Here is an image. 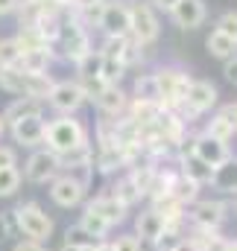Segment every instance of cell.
Returning <instances> with one entry per match:
<instances>
[{"mask_svg": "<svg viewBox=\"0 0 237 251\" xmlns=\"http://www.w3.org/2000/svg\"><path fill=\"white\" fill-rule=\"evenodd\" d=\"M44 140L50 143V152H56V155H67L70 149H76V146L85 143V128L76 123V120H70V117H64V120H53V123L47 126Z\"/></svg>", "mask_w": 237, "mask_h": 251, "instance_id": "6da1fadb", "label": "cell"}, {"mask_svg": "<svg viewBox=\"0 0 237 251\" xmlns=\"http://www.w3.org/2000/svg\"><path fill=\"white\" fill-rule=\"evenodd\" d=\"M15 219H18L21 231H24L30 240H35V243H47V240L53 237V219H50L35 201L21 204V207L15 210Z\"/></svg>", "mask_w": 237, "mask_h": 251, "instance_id": "7a4b0ae2", "label": "cell"}, {"mask_svg": "<svg viewBox=\"0 0 237 251\" xmlns=\"http://www.w3.org/2000/svg\"><path fill=\"white\" fill-rule=\"evenodd\" d=\"M152 76H155V88H158V100H161V102H167V105L184 102L187 88H190V79H187L181 70L164 67V70H158V73H152Z\"/></svg>", "mask_w": 237, "mask_h": 251, "instance_id": "3957f363", "label": "cell"}, {"mask_svg": "<svg viewBox=\"0 0 237 251\" xmlns=\"http://www.w3.org/2000/svg\"><path fill=\"white\" fill-rule=\"evenodd\" d=\"M129 15H132V35H135L138 44H149V41L158 38V18H155L152 6L135 3L129 9Z\"/></svg>", "mask_w": 237, "mask_h": 251, "instance_id": "277c9868", "label": "cell"}, {"mask_svg": "<svg viewBox=\"0 0 237 251\" xmlns=\"http://www.w3.org/2000/svg\"><path fill=\"white\" fill-rule=\"evenodd\" d=\"M100 26L106 29L109 38H126V35L132 32V15H129V6H123V3H106L103 18H100Z\"/></svg>", "mask_w": 237, "mask_h": 251, "instance_id": "5b68a950", "label": "cell"}, {"mask_svg": "<svg viewBox=\"0 0 237 251\" xmlns=\"http://www.w3.org/2000/svg\"><path fill=\"white\" fill-rule=\"evenodd\" d=\"M85 91H82V85L79 82H56L53 85V91H50V105L56 108V111H76L82 102H85Z\"/></svg>", "mask_w": 237, "mask_h": 251, "instance_id": "8992f818", "label": "cell"}, {"mask_svg": "<svg viewBox=\"0 0 237 251\" xmlns=\"http://www.w3.org/2000/svg\"><path fill=\"white\" fill-rule=\"evenodd\" d=\"M193 155L199 158V161H205L211 170H217V167H223L226 161H232V152H229V146L223 143V140H214V137H199L196 140V146H193Z\"/></svg>", "mask_w": 237, "mask_h": 251, "instance_id": "52a82bcc", "label": "cell"}, {"mask_svg": "<svg viewBox=\"0 0 237 251\" xmlns=\"http://www.w3.org/2000/svg\"><path fill=\"white\" fill-rule=\"evenodd\" d=\"M56 170H59V155H56V152H35V155L27 161L24 176H27L30 181H35V184H41V181L53 178Z\"/></svg>", "mask_w": 237, "mask_h": 251, "instance_id": "ba28073f", "label": "cell"}, {"mask_svg": "<svg viewBox=\"0 0 237 251\" xmlns=\"http://www.w3.org/2000/svg\"><path fill=\"white\" fill-rule=\"evenodd\" d=\"M217 102V88L211 85V82H190V88H187V97H184V105L193 111V114H202V111H208L211 105Z\"/></svg>", "mask_w": 237, "mask_h": 251, "instance_id": "9c48e42d", "label": "cell"}, {"mask_svg": "<svg viewBox=\"0 0 237 251\" xmlns=\"http://www.w3.org/2000/svg\"><path fill=\"white\" fill-rule=\"evenodd\" d=\"M170 15L181 29H193L205 21V0H178L170 9Z\"/></svg>", "mask_w": 237, "mask_h": 251, "instance_id": "30bf717a", "label": "cell"}, {"mask_svg": "<svg viewBox=\"0 0 237 251\" xmlns=\"http://www.w3.org/2000/svg\"><path fill=\"white\" fill-rule=\"evenodd\" d=\"M12 134L24 146H38L44 140V134H47V123L41 117H24V120L12 123Z\"/></svg>", "mask_w": 237, "mask_h": 251, "instance_id": "8fae6325", "label": "cell"}, {"mask_svg": "<svg viewBox=\"0 0 237 251\" xmlns=\"http://www.w3.org/2000/svg\"><path fill=\"white\" fill-rule=\"evenodd\" d=\"M53 201L61 204V207H73V204H79L82 201V193H85V184L82 181H76V178H70V176H64L59 181H53Z\"/></svg>", "mask_w": 237, "mask_h": 251, "instance_id": "7c38bea8", "label": "cell"}, {"mask_svg": "<svg viewBox=\"0 0 237 251\" xmlns=\"http://www.w3.org/2000/svg\"><path fill=\"white\" fill-rule=\"evenodd\" d=\"M59 38H64V53H67V59H73L76 64L82 62L85 56H91L88 35H85L79 26H67V29H61Z\"/></svg>", "mask_w": 237, "mask_h": 251, "instance_id": "4fadbf2b", "label": "cell"}, {"mask_svg": "<svg viewBox=\"0 0 237 251\" xmlns=\"http://www.w3.org/2000/svg\"><path fill=\"white\" fill-rule=\"evenodd\" d=\"M164 231H167V219L161 210H147L138 216V234L144 240H158Z\"/></svg>", "mask_w": 237, "mask_h": 251, "instance_id": "5bb4252c", "label": "cell"}, {"mask_svg": "<svg viewBox=\"0 0 237 251\" xmlns=\"http://www.w3.org/2000/svg\"><path fill=\"white\" fill-rule=\"evenodd\" d=\"M24 117H41V102L32 100V97H21V100H15V102L6 108V114H3V120H9V123H18V120H24Z\"/></svg>", "mask_w": 237, "mask_h": 251, "instance_id": "9a60e30c", "label": "cell"}, {"mask_svg": "<svg viewBox=\"0 0 237 251\" xmlns=\"http://www.w3.org/2000/svg\"><path fill=\"white\" fill-rule=\"evenodd\" d=\"M193 222L199 228H205V231L217 228L223 222V204H217V201H199L196 210H193Z\"/></svg>", "mask_w": 237, "mask_h": 251, "instance_id": "2e32d148", "label": "cell"}, {"mask_svg": "<svg viewBox=\"0 0 237 251\" xmlns=\"http://www.w3.org/2000/svg\"><path fill=\"white\" fill-rule=\"evenodd\" d=\"M88 210H94V213H100L109 225H115L123 219V213H126V207L120 204L115 196H100V199H94L91 204H88Z\"/></svg>", "mask_w": 237, "mask_h": 251, "instance_id": "e0dca14e", "label": "cell"}, {"mask_svg": "<svg viewBox=\"0 0 237 251\" xmlns=\"http://www.w3.org/2000/svg\"><path fill=\"white\" fill-rule=\"evenodd\" d=\"M205 47H208V53L211 56H217V59H232L237 50V41H232L229 35H223V32H211L208 35V41H205Z\"/></svg>", "mask_w": 237, "mask_h": 251, "instance_id": "ac0fdd59", "label": "cell"}, {"mask_svg": "<svg viewBox=\"0 0 237 251\" xmlns=\"http://www.w3.org/2000/svg\"><path fill=\"white\" fill-rule=\"evenodd\" d=\"M97 102H100V108H103L106 114H120V111H123V105H126V97H123V91H120V88L106 85V88L97 94Z\"/></svg>", "mask_w": 237, "mask_h": 251, "instance_id": "d6986e66", "label": "cell"}, {"mask_svg": "<svg viewBox=\"0 0 237 251\" xmlns=\"http://www.w3.org/2000/svg\"><path fill=\"white\" fill-rule=\"evenodd\" d=\"M184 178H190L193 184H208V181H214V170L205 161H199L196 155H190L184 161Z\"/></svg>", "mask_w": 237, "mask_h": 251, "instance_id": "ffe728a7", "label": "cell"}, {"mask_svg": "<svg viewBox=\"0 0 237 251\" xmlns=\"http://www.w3.org/2000/svg\"><path fill=\"white\" fill-rule=\"evenodd\" d=\"M47 64H50V50H32V53L21 56L18 70H24V73H44Z\"/></svg>", "mask_w": 237, "mask_h": 251, "instance_id": "44dd1931", "label": "cell"}, {"mask_svg": "<svg viewBox=\"0 0 237 251\" xmlns=\"http://www.w3.org/2000/svg\"><path fill=\"white\" fill-rule=\"evenodd\" d=\"M126 70V62L123 59H112V56H100V79L106 85H118L120 76Z\"/></svg>", "mask_w": 237, "mask_h": 251, "instance_id": "7402d4cb", "label": "cell"}, {"mask_svg": "<svg viewBox=\"0 0 237 251\" xmlns=\"http://www.w3.org/2000/svg\"><path fill=\"white\" fill-rule=\"evenodd\" d=\"M214 184L226 193H232L237 187V161H226L223 167L214 170Z\"/></svg>", "mask_w": 237, "mask_h": 251, "instance_id": "603a6c76", "label": "cell"}, {"mask_svg": "<svg viewBox=\"0 0 237 251\" xmlns=\"http://www.w3.org/2000/svg\"><path fill=\"white\" fill-rule=\"evenodd\" d=\"M235 131H237L235 123H232L226 114H217V117L208 123V137H214V140H223V143H226L229 137H235Z\"/></svg>", "mask_w": 237, "mask_h": 251, "instance_id": "cb8c5ba5", "label": "cell"}, {"mask_svg": "<svg viewBox=\"0 0 237 251\" xmlns=\"http://www.w3.org/2000/svg\"><path fill=\"white\" fill-rule=\"evenodd\" d=\"M141 193H144V190L135 184V178H123L118 187H115V199H118L123 207H129L132 201H138V199H141Z\"/></svg>", "mask_w": 237, "mask_h": 251, "instance_id": "d4e9b609", "label": "cell"}, {"mask_svg": "<svg viewBox=\"0 0 237 251\" xmlns=\"http://www.w3.org/2000/svg\"><path fill=\"white\" fill-rule=\"evenodd\" d=\"M0 88L24 94V70H18V67H0Z\"/></svg>", "mask_w": 237, "mask_h": 251, "instance_id": "484cf974", "label": "cell"}, {"mask_svg": "<svg viewBox=\"0 0 237 251\" xmlns=\"http://www.w3.org/2000/svg\"><path fill=\"white\" fill-rule=\"evenodd\" d=\"M67 246L79 251H94V237L82 225H76V228H67Z\"/></svg>", "mask_w": 237, "mask_h": 251, "instance_id": "4316f807", "label": "cell"}, {"mask_svg": "<svg viewBox=\"0 0 237 251\" xmlns=\"http://www.w3.org/2000/svg\"><path fill=\"white\" fill-rule=\"evenodd\" d=\"M79 225H82V228H85V231H88V234H91L94 240H97V237H103V234L109 231V222H106V219H103L100 213H94V210H85V213H82V222H79Z\"/></svg>", "mask_w": 237, "mask_h": 251, "instance_id": "83f0119b", "label": "cell"}, {"mask_svg": "<svg viewBox=\"0 0 237 251\" xmlns=\"http://www.w3.org/2000/svg\"><path fill=\"white\" fill-rule=\"evenodd\" d=\"M21 64V50L15 44V38H3L0 41V67H18Z\"/></svg>", "mask_w": 237, "mask_h": 251, "instance_id": "f1b7e54d", "label": "cell"}, {"mask_svg": "<svg viewBox=\"0 0 237 251\" xmlns=\"http://www.w3.org/2000/svg\"><path fill=\"white\" fill-rule=\"evenodd\" d=\"M135 91H138V100H147V102H158V88H155V76H144L135 82Z\"/></svg>", "mask_w": 237, "mask_h": 251, "instance_id": "f546056e", "label": "cell"}, {"mask_svg": "<svg viewBox=\"0 0 237 251\" xmlns=\"http://www.w3.org/2000/svg\"><path fill=\"white\" fill-rule=\"evenodd\" d=\"M18 187H21V173L15 167L0 170V196H12Z\"/></svg>", "mask_w": 237, "mask_h": 251, "instance_id": "4dcf8cb0", "label": "cell"}, {"mask_svg": "<svg viewBox=\"0 0 237 251\" xmlns=\"http://www.w3.org/2000/svg\"><path fill=\"white\" fill-rule=\"evenodd\" d=\"M217 32L229 35L232 41H237V12H226L220 21H217Z\"/></svg>", "mask_w": 237, "mask_h": 251, "instance_id": "1f68e13d", "label": "cell"}, {"mask_svg": "<svg viewBox=\"0 0 237 251\" xmlns=\"http://www.w3.org/2000/svg\"><path fill=\"white\" fill-rule=\"evenodd\" d=\"M155 243H158V249H161V251H178V249H181V240H178L173 231H164Z\"/></svg>", "mask_w": 237, "mask_h": 251, "instance_id": "d6a6232c", "label": "cell"}, {"mask_svg": "<svg viewBox=\"0 0 237 251\" xmlns=\"http://www.w3.org/2000/svg\"><path fill=\"white\" fill-rule=\"evenodd\" d=\"M18 164V155H15V149H9V146H0V170H9V167H15Z\"/></svg>", "mask_w": 237, "mask_h": 251, "instance_id": "836d02e7", "label": "cell"}, {"mask_svg": "<svg viewBox=\"0 0 237 251\" xmlns=\"http://www.w3.org/2000/svg\"><path fill=\"white\" fill-rule=\"evenodd\" d=\"M115 251H141V240L138 237H120L115 243Z\"/></svg>", "mask_w": 237, "mask_h": 251, "instance_id": "e575fe53", "label": "cell"}, {"mask_svg": "<svg viewBox=\"0 0 237 251\" xmlns=\"http://www.w3.org/2000/svg\"><path fill=\"white\" fill-rule=\"evenodd\" d=\"M226 79L232 82V85H237V56H232V59H226Z\"/></svg>", "mask_w": 237, "mask_h": 251, "instance_id": "d590c367", "label": "cell"}, {"mask_svg": "<svg viewBox=\"0 0 237 251\" xmlns=\"http://www.w3.org/2000/svg\"><path fill=\"white\" fill-rule=\"evenodd\" d=\"M15 251H44V246H41V243H35V240H27V243H18Z\"/></svg>", "mask_w": 237, "mask_h": 251, "instance_id": "8d00e7d4", "label": "cell"}, {"mask_svg": "<svg viewBox=\"0 0 237 251\" xmlns=\"http://www.w3.org/2000/svg\"><path fill=\"white\" fill-rule=\"evenodd\" d=\"M21 3L18 0H0V15H9V12H15Z\"/></svg>", "mask_w": 237, "mask_h": 251, "instance_id": "74e56055", "label": "cell"}, {"mask_svg": "<svg viewBox=\"0 0 237 251\" xmlns=\"http://www.w3.org/2000/svg\"><path fill=\"white\" fill-rule=\"evenodd\" d=\"M223 114H226V117H229V120L235 123V128H237V102H235V105H229V108H226Z\"/></svg>", "mask_w": 237, "mask_h": 251, "instance_id": "f35d334b", "label": "cell"}, {"mask_svg": "<svg viewBox=\"0 0 237 251\" xmlns=\"http://www.w3.org/2000/svg\"><path fill=\"white\" fill-rule=\"evenodd\" d=\"M152 3H155V6H161V9H167V12H170V9H173V6H176L178 0H152Z\"/></svg>", "mask_w": 237, "mask_h": 251, "instance_id": "ab89813d", "label": "cell"}, {"mask_svg": "<svg viewBox=\"0 0 237 251\" xmlns=\"http://www.w3.org/2000/svg\"><path fill=\"white\" fill-rule=\"evenodd\" d=\"M97 0H73V6H79V9H88V6H94Z\"/></svg>", "mask_w": 237, "mask_h": 251, "instance_id": "60d3db41", "label": "cell"}, {"mask_svg": "<svg viewBox=\"0 0 237 251\" xmlns=\"http://www.w3.org/2000/svg\"><path fill=\"white\" fill-rule=\"evenodd\" d=\"M6 234H9V228H6V219L0 216V240H6Z\"/></svg>", "mask_w": 237, "mask_h": 251, "instance_id": "b9f144b4", "label": "cell"}, {"mask_svg": "<svg viewBox=\"0 0 237 251\" xmlns=\"http://www.w3.org/2000/svg\"><path fill=\"white\" fill-rule=\"evenodd\" d=\"M94 251H115V246H97Z\"/></svg>", "mask_w": 237, "mask_h": 251, "instance_id": "7bdbcfd3", "label": "cell"}, {"mask_svg": "<svg viewBox=\"0 0 237 251\" xmlns=\"http://www.w3.org/2000/svg\"><path fill=\"white\" fill-rule=\"evenodd\" d=\"M61 251H79V249H70V246H64V249H61Z\"/></svg>", "mask_w": 237, "mask_h": 251, "instance_id": "ee69618b", "label": "cell"}, {"mask_svg": "<svg viewBox=\"0 0 237 251\" xmlns=\"http://www.w3.org/2000/svg\"><path fill=\"white\" fill-rule=\"evenodd\" d=\"M0 134H3V117H0Z\"/></svg>", "mask_w": 237, "mask_h": 251, "instance_id": "f6af8a7d", "label": "cell"}]
</instances>
